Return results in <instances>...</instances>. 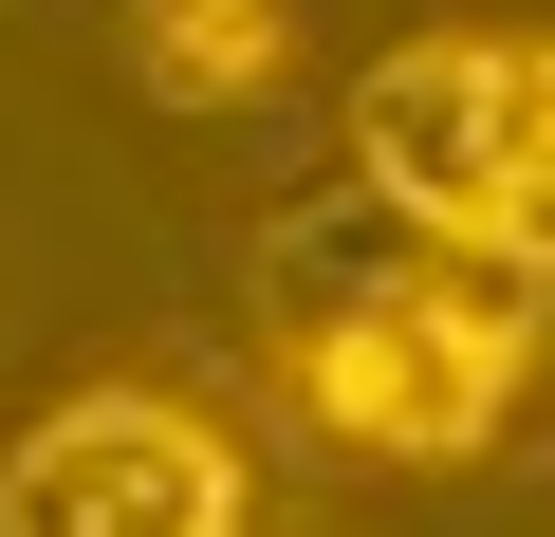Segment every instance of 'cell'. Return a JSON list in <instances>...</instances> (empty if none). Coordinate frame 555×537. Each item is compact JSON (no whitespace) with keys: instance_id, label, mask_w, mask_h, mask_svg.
<instances>
[{"instance_id":"6da1fadb","label":"cell","mask_w":555,"mask_h":537,"mask_svg":"<svg viewBox=\"0 0 555 537\" xmlns=\"http://www.w3.org/2000/svg\"><path fill=\"white\" fill-rule=\"evenodd\" d=\"M518 371H537V297L408 241L371 186L278 222V389L334 463H481Z\"/></svg>"},{"instance_id":"7a4b0ae2","label":"cell","mask_w":555,"mask_h":537,"mask_svg":"<svg viewBox=\"0 0 555 537\" xmlns=\"http://www.w3.org/2000/svg\"><path fill=\"white\" fill-rule=\"evenodd\" d=\"M334 149L408 241L481 259L518 297L555 279V38H389L352 75Z\"/></svg>"},{"instance_id":"3957f363","label":"cell","mask_w":555,"mask_h":537,"mask_svg":"<svg viewBox=\"0 0 555 537\" xmlns=\"http://www.w3.org/2000/svg\"><path fill=\"white\" fill-rule=\"evenodd\" d=\"M0 537H241V426L185 389H75L0 445Z\"/></svg>"},{"instance_id":"277c9868","label":"cell","mask_w":555,"mask_h":537,"mask_svg":"<svg viewBox=\"0 0 555 537\" xmlns=\"http://www.w3.org/2000/svg\"><path fill=\"white\" fill-rule=\"evenodd\" d=\"M278 56H297V0H130V75L167 112H241Z\"/></svg>"}]
</instances>
